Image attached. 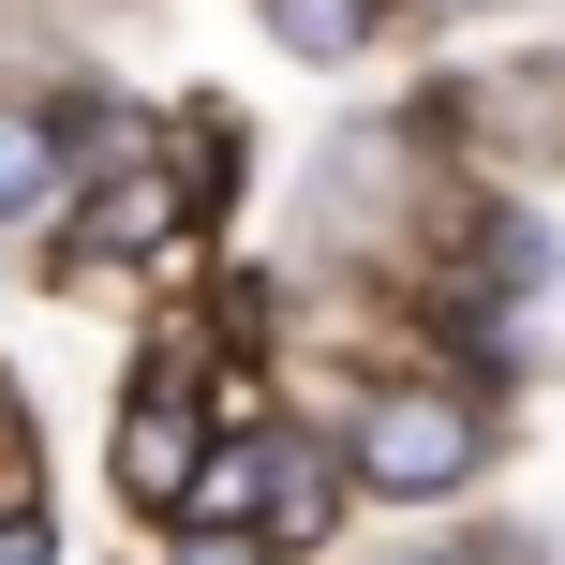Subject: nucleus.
Listing matches in <instances>:
<instances>
[{
	"label": "nucleus",
	"mask_w": 565,
	"mask_h": 565,
	"mask_svg": "<svg viewBox=\"0 0 565 565\" xmlns=\"http://www.w3.org/2000/svg\"><path fill=\"white\" fill-rule=\"evenodd\" d=\"M194 447H209V417H194V402L135 387V417H119V491H135V507H179V477H194Z\"/></svg>",
	"instance_id": "4"
},
{
	"label": "nucleus",
	"mask_w": 565,
	"mask_h": 565,
	"mask_svg": "<svg viewBox=\"0 0 565 565\" xmlns=\"http://www.w3.org/2000/svg\"><path fill=\"white\" fill-rule=\"evenodd\" d=\"M447 15H491V0H447Z\"/></svg>",
	"instance_id": "10"
},
{
	"label": "nucleus",
	"mask_w": 565,
	"mask_h": 565,
	"mask_svg": "<svg viewBox=\"0 0 565 565\" xmlns=\"http://www.w3.org/2000/svg\"><path fill=\"white\" fill-rule=\"evenodd\" d=\"M179 238V179L164 164H119L105 194H89V224H75V268H149Z\"/></svg>",
	"instance_id": "3"
},
{
	"label": "nucleus",
	"mask_w": 565,
	"mask_h": 565,
	"mask_svg": "<svg viewBox=\"0 0 565 565\" xmlns=\"http://www.w3.org/2000/svg\"><path fill=\"white\" fill-rule=\"evenodd\" d=\"M179 565H268L254 521H179Z\"/></svg>",
	"instance_id": "8"
},
{
	"label": "nucleus",
	"mask_w": 565,
	"mask_h": 565,
	"mask_svg": "<svg viewBox=\"0 0 565 565\" xmlns=\"http://www.w3.org/2000/svg\"><path fill=\"white\" fill-rule=\"evenodd\" d=\"M342 507H358V477H342L328 431H268V461H254V536H268V551H312Z\"/></svg>",
	"instance_id": "2"
},
{
	"label": "nucleus",
	"mask_w": 565,
	"mask_h": 565,
	"mask_svg": "<svg viewBox=\"0 0 565 565\" xmlns=\"http://www.w3.org/2000/svg\"><path fill=\"white\" fill-rule=\"evenodd\" d=\"M342 477L387 491V507H447V491L477 477V417H461L447 387H387L358 431H342Z\"/></svg>",
	"instance_id": "1"
},
{
	"label": "nucleus",
	"mask_w": 565,
	"mask_h": 565,
	"mask_svg": "<svg viewBox=\"0 0 565 565\" xmlns=\"http://www.w3.org/2000/svg\"><path fill=\"white\" fill-rule=\"evenodd\" d=\"M45 194H60V119L45 105H0V224L45 209Z\"/></svg>",
	"instance_id": "5"
},
{
	"label": "nucleus",
	"mask_w": 565,
	"mask_h": 565,
	"mask_svg": "<svg viewBox=\"0 0 565 565\" xmlns=\"http://www.w3.org/2000/svg\"><path fill=\"white\" fill-rule=\"evenodd\" d=\"M0 565H60V521H30V507H15V521H0Z\"/></svg>",
	"instance_id": "9"
},
{
	"label": "nucleus",
	"mask_w": 565,
	"mask_h": 565,
	"mask_svg": "<svg viewBox=\"0 0 565 565\" xmlns=\"http://www.w3.org/2000/svg\"><path fill=\"white\" fill-rule=\"evenodd\" d=\"M254 461H268V447H194V477H179V521H254Z\"/></svg>",
	"instance_id": "7"
},
{
	"label": "nucleus",
	"mask_w": 565,
	"mask_h": 565,
	"mask_svg": "<svg viewBox=\"0 0 565 565\" xmlns=\"http://www.w3.org/2000/svg\"><path fill=\"white\" fill-rule=\"evenodd\" d=\"M268 30H282L298 60H358V45H372V0H268Z\"/></svg>",
	"instance_id": "6"
}]
</instances>
